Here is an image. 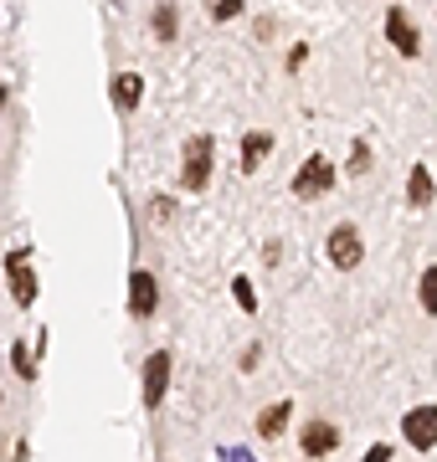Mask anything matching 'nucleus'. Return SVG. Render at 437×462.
Returning <instances> with one entry per match:
<instances>
[{
  "label": "nucleus",
  "instance_id": "obj_1",
  "mask_svg": "<svg viewBox=\"0 0 437 462\" xmlns=\"http://www.w3.org/2000/svg\"><path fill=\"white\" fill-rule=\"evenodd\" d=\"M324 257L339 267V273H355V267L366 263V242H360V231L345 221V226H335L330 236H324Z\"/></svg>",
  "mask_w": 437,
  "mask_h": 462
},
{
  "label": "nucleus",
  "instance_id": "obj_19",
  "mask_svg": "<svg viewBox=\"0 0 437 462\" xmlns=\"http://www.w3.org/2000/svg\"><path fill=\"white\" fill-rule=\"evenodd\" d=\"M242 16V0H211V21H232Z\"/></svg>",
  "mask_w": 437,
  "mask_h": 462
},
{
  "label": "nucleus",
  "instance_id": "obj_9",
  "mask_svg": "<svg viewBox=\"0 0 437 462\" xmlns=\"http://www.w3.org/2000/svg\"><path fill=\"white\" fill-rule=\"evenodd\" d=\"M299 447H303V457H330V452L339 447V427H330V421H309L303 437H299Z\"/></svg>",
  "mask_w": 437,
  "mask_h": 462
},
{
  "label": "nucleus",
  "instance_id": "obj_10",
  "mask_svg": "<svg viewBox=\"0 0 437 462\" xmlns=\"http://www.w3.org/2000/svg\"><path fill=\"white\" fill-rule=\"evenodd\" d=\"M114 108H118V118H129L139 108V98H144V78H139V72H118L114 83Z\"/></svg>",
  "mask_w": 437,
  "mask_h": 462
},
{
  "label": "nucleus",
  "instance_id": "obj_16",
  "mask_svg": "<svg viewBox=\"0 0 437 462\" xmlns=\"http://www.w3.org/2000/svg\"><path fill=\"white\" fill-rule=\"evenodd\" d=\"M11 365H16L21 380H36V365H32V349H26V339H16V345H11Z\"/></svg>",
  "mask_w": 437,
  "mask_h": 462
},
{
  "label": "nucleus",
  "instance_id": "obj_20",
  "mask_svg": "<svg viewBox=\"0 0 437 462\" xmlns=\"http://www.w3.org/2000/svg\"><path fill=\"white\" fill-rule=\"evenodd\" d=\"M150 216H154V221H170V216H175V200L154 196V200H150Z\"/></svg>",
  "mask_w": 437,
  "mask_h": 462
},
{
  "label": "nucleus",
  "instance_id": "obj_12",
  "mask_svg": "<svg viewBox=\"0 0 437 462\" xmlns=\"http://www.w3.org/2000/svg\"><path fill=\"white\" fill-rule=\"evenodd\" d=\"M268 149H273V134L268 129L247 134V139H242V160H237V165H242V175H253V170L263 165V154H268Z\"/></svg>",
  "mask_w": 437,
  "mask_h": 462
},
{
  "label": "nucleus",
  "instance_id": "obj_4",
  "mask_svg": "<svg viewBox=\"0 0 437 462\" xmlns=\"http://www.w3.org/2000/svg\"><path fill=\"white\" fill-rule=\"evenodd\" d=\"M181 185L185 190H206L211 185V139H191L185 144V165H181Z\"/></svg>",
  "mask_w": 437,
  "mask_h": 462
},
{
  "label": "nucleus",
  "instance_id": "obj_13",
  "mask_svg": "<svg viewBox=\"0 0 437 462\" xmlns=\"http://www.w3.org/2000/svg\"><path fill=\"white\" fill-rule=\"evenodd\" d=\"M432 196H437V185H432V170H427V165H417L412 175H406V200H412L417 211H427V206H432Z\"/></svg>",
  "mask_w": 437,
  "mask_h": 462
},
{
  "label": "nucleus",
  "instance_id": "obj_15",
  "mask_svg": "<svg viewBox=\"0 0 437 462\" xmlns=\"http://www.w3.org/2000/svg\"><path fill=\"white\" fill-rule=\"evenodd\" d=\"M417 303H422V314H437V267H427V273H422Z\"/></svg>",
  "mask_w": 437,
  "mask_h": 462
},
{
  "label": "nucleus",
  "instance_id": "obj_18",
  "mask_svg": "<svg viewBox=\"0 0 437 462\" xmlns=\"http://www.w3.org/2000/svg\"><path fill=\"white\" fill-rule=\"evenodd\" d=\"M366 170H370V149L355 139V144H350V175H366Z\"/></svg>",
  "mask_w": 437,
  "mask_h": 462
},
{
  "label": "nucleus",
  "instance_id": "obj_8",
  "mask_svg": "<svg viewBox=\"0 0 437 462\" xmlns=\"http://www.w3.org/2000/svg\"><path fill=\"white\" fill-rule=\"evenodd\" d=\"M154 309H160V282H154V273L135 267V278H129V314L154 319Z\"/></svg>",
  "mask_w": 437,
  "mask_h": 462
},
{
  "label": "nucleus",
  "instance_id": "obj_5",
  "mask_svg": "<svg viewBox=\"0 0 437 462\" xmlns=\"http://www.w3.org/2000/svg\"><path fill=\"white\" fill-rule=\"evenodd\" d=\"M402 437H406V447L432 452L437 447V406H412V411L402 416Z\"/></svg>",
  "mask_w": 437,
  "mask_h": 462
},
{
  "label": "nucleus",
  "instance_id": "obj_7",
  "mask_svg": "<svg viewBox=\"0 0 437 462\" xmlns=\"http://www.w3.org/2000/svg\"><path fill=\"white\" fill-rule=\"evenodd\" d=\"M165 391H170V349H154L150 360H144V406L160 411Z\"/></svg>",
  "mask_w": 437,
  "mask_h": 462
},
{
  "label": "nucleus",
  "instance_id": "obj_11",
  "mask_svg": "<svg viewBox=\"0 0 437 462\" xmlns=\"http://www.w3.org/2000/svg\"><path fill=\"white\" fill-rule=\"evenodd\" d=\"M288 416H293V406H288V401L263 406V416H257V437H263V442H278V437H284V427H288Z\"/></svg>",
  "mask_w": 437,
  "mask_h": 462
},
{
  "label": "nucleus",
  "instance_id": "obj_22",
  "mask_svg": "<svg viewBox=\"0 0 437 462\" xmlns=\"http://www.w3.org/2000/svg\"><path fill=\"white\" fill-rule=\"evenodd\" d=\"M0 401H5V396H0Z\"/></svg>",
  "mask_w": 437,
  "mask_h": 462
},
{
  "label": "nucleus",
  "instance_id": "obj_3",
  "mask_svg": "<svg viewBox=\"0 0 437 462\" xmlns=\"http://www.w3.org/2000/svg\"><path fill=\"white\" fill-rule=\"evenodd\" d=\"M330 185H335V165H330L324 154H309V160H303V170L293 175V196L314 200V196H324Z\"/></svg>",
  "mask_w": 437,
  "mask_h": 462
},
{
  "label": "nucleus",
  "instance_id": "obj_21",
  "mask_svg": "<svg viewBox=\"0 0 437 462\" xmlns=\"http://www.w3.org/2000/svg\"><path fill=\"white\" fill-rule=\"evenodd\" d=\"M366 457H370V462H391V447H386V442H376V447L366 452Z\"/></svg>",
  "mask_w": 437,
  "mask_h": 462
},
{
  "label": "nucleus",
  "instance_id": "obj_6",
  "mask_svg": "<svg viewBox=\"0 0 437 462\" xmlns=\"http://www.w3.org/2000/svg\"><path fill=\"white\" fill-rule=\"evenodd\" d=\"M386 36H391V47L402 51V57H422V32H417V21L406 16L402 5H391L386 11Z\"/></svg>",
  "mask_w": 437,
  "mask_h": 462
},
{
  "label": "nucleus",
  "instance_id": "obj_14",
  "mask_svg": "<svg viewBox=\"0 0 437 462\" xmlns=\"http://www.w3.org/2000/svg\"><path fill=\"white\" fill-rule=\"evenodd\" d=\"M150 32L160 36V42H175V32H181V16H175V5H170V0H160V5H154Z\"/></svg>",
  "mask_w": 437,
  "mask_h": 462
},
{
  "label": "nucleus",
  "instance_id": "obj_17",
  "mask_svg": "<svg viewBox=\"0 0 437 462\" xmlns=\"http://www.w3.org/2000/svg\"><path fill=\"white\" fill-rule=\"evenodd\" d=\"M232 298H237L242 314H257V293H253V282L247 278H232Z\"/></svg>",
  "mask_w": 437,
  "mask_h": 462
},
{
  "label": "nucleus",
  "instance_id": "obj_2",
  "mask_svg": "<svg viewBox=\"0 0 437 462\" xmlns=\"http://www.w3.org/2000/svg\"><path fill=\"white\" fill-rule=\"evenodd\" d=\"M5 273H11V298H16V309H32L36 303V267H32V252L16 247L5 257Z\"/></svg>",
  "mask_w": 437,
  "mask_h": 462
}]
</instances>
